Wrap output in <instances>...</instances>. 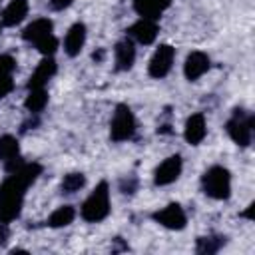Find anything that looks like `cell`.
<instances>
[{
    "label": "cell",
    "mask_w": 255,
    "mask_h": 255,
    "mask_svg": "<svg viewBox=\"0 0 255 255\" xmlns=\"http://www.w3.org/2000/svg\"><path fill=\"white\" fill-rule=\"evenodd\" d=\"M42 173L40 163H22L8 179L0 185V223L14 221L22 211V201L26 189Z\"/></svg>",
    "instance_id": "6da1fadb"
},
{
    "label": "cell",
    "mask_w": 255,
    "mask_h": 255,
    "mask_svg": "<svg viewBox=\"0 0 255 255\" xmlns=\"http://www.w3.org/2000/svg\"><path fill=\"white\" fill-rule=\"evenodd\" d=\"M80 213L90 223H98V221L108 217V213H110V187L106 181H100L96 185V189L82 203Z\"/></svg>",
    "instance_id": "7a4b0ae2"
},
{
    "label": "cell",
    "mask_w": 255,
    "mask_h": 255,
    "mask_svg": "<svg viewBox=\"0 0 255 255\" xmlns=\"http://www.w3.org/2000/svg\"><path fill=\"white\" fill-rule=\"evenodd\" d=\"M201 187L205 195L213 199H227L231 195V173L223 165H211L203 177H201Z\"/></svg>",
    "instance_id": "3957f363"
},
{
    "label": "cell",
    "mask_w": 255,
    "mask_h": 255,
    "mask_svg": "<svg viewBox=\"0 0 255 255\" xmlns=\"http://www.w3.org/2000/svg\"><path fill=\"white\" fill-rule=\"evenodd\" d=\"M135 131V118L131 114V110L124 104H120L114 112L112 118V126H110V137L114 141H126L133 135Z\"/></svg>",
    "instance_id": "277c9868"
},
{
    "label": "cell",
    "mask_w": 255,
    "mask_h": 255,
    "mask_svg": "<svg viewBox=\"0 0 255 255\" xmlns=\"http://www.w3.org/2000/svg\"><path fill=\"white\" fill-rule=\"evenodd\" d=\"M229 137L241 145V147H247L251 143V131H253V116L249 114H243V110H235L233 118L227 122L225 126Z\"/></svg>",
    "instance_id": "5b68a950"
},
{
    "label": "cell",
    "mask_w": 255,
    "mask_h": 255,
    "mask_svg": "<svg viewBox=\"0 0 255 255\" xmlns=\"http://www.w3.org/2000/svg\"><path fill=\"white\" fill-rule=\"evenodd\" d=\"M173 58H175V48L169 46V44H159V48L153 52L151 60H149V66H147V72L151 78H165L171 70V64H173Z\"/></svg>",
    "instance_id": "8992f818"
},
{
    "label": "cell",
    "mask_w": 255,
    "mask_h": 255,
    "mask_svg": "<svg viewBox=\"0 0 255 255\" xmlns=\"http://www.w3.org/2000/svg\"><path fill=\"white\" fill-rule=\"evenodd\" d=\"M153 221H157L159 225H163L167 229H183L187 223V217L179 203H169L163 209L153 213Z\"/></svg>",
    "instance_id": "52a82bcc"
},
{
    "label": "cell",
    "mask_w": 255,
    "mask_h": 255,
    "mask_svg": "<svg viewBox=\"0 0 255 255\" xmlns=\"http://www.w3.org/2000/svg\"><path fill=\"white\" fill-rule=\"evenodd\" d=\"M181 169H183V161H181L179 155H171V157L163 159L157 165L155 173H153L155 185H169V183H173L181 175Z\"/></svg>",
    "instance_id": "ba28073f"
},
{
    "label": "cell",
    "mask_w": 255,
    "mask_h": 255,
    "mask_svg": "<svg viewBox=\"0 0 255 255\" xmlns=\"http://www.w3.org/2000/svg\"><path fill=\"white\" fill-rule=\"evenodd\" d=\"M157 32H159V28H157L155 20H149V18H139V20L128 30V34H129L135 42H139V44H143V46L153 44L155 38H157Z\"/></svg>",
    "instance_id": "9c48e42d"
},
{
    "label": "cell",
    "mask_w": 255,
    "mask_h": 255,
    "mask_svg": "<svg viewBox=\"0 0 255 255\" xmlns=\"http://www.w3.org/2000/svg\"><path fill=\"white\" fill-rule=\"evenodd\" d=\"M209 56L207 54H203V52H199V50H195V52H191L187 58H185V64H183V74H185V78L189 80V82H195V80H199L207 70H209Z\"/></svg>",
    "instance_id": "30bf717a"
},
{
    "label": "cell",
    "mask_w": 255,
    "mask_h": 255,
    "mask_svg": "<svg viewBox=\"0 0 255 255\" xmlns=\"http://www.w3.org/2000/svg\"><path fill=\"white\" fill-rule=\"evenodd\" d=\"M205 133H207V124H205L203 114H191L185 122V129H183L185 141L191 145H199L203 141Z\"/></svg>",
    "instance_id": "8fae6325"
},
{
    "label": "cell",
    "mask_w": 255,
    "mask_h": 255,
    "mask_svg": "<svg viewBox=\"0 0 255 255\" xmlns=\"http://www.w3.org/2000/svg\"><path fill=\"white\" fill-rule=\"evenodd\" d=\"M56 70H58V66H56V62L52 60V56H46V58L36 66L34 74L30 76V80H28V90L44 88L46 82L56 74Z\"/></svg>",
    "instance_id": "7c38bea8"
},
{
    "label": "cell",
    "mask_w": 255,
    "mask_h": 255,
    "mask_svg": "<svg viewBox=\"0 0 255 255\" xmlns=\"http://www.w3.org/2000/svg\"><path fill=\"white\" fill-rule=\"evenodd\" d=\"M84 44H86V26H84L82 22H76V24L68 30V34H66V38H64V50H66L68 56L74 58V56H78V54L82 52Z\"/></svg>",
    "instance_id": "4fadbf2b"
},
{
    "label": "cell",
    "mask_w": 255,
    "mask_h": 255,
    "mask_svg": "<svg viewBox=\"0 0 255 255\" xmlns=\"http://www.w3.org/2000/svg\"><path fill=\"white\" fill-rule=\"evenodd\" d=\"M114 54H116V68L118 70H129L135 62V46L129 38L120 40L114 48Z\"/></svg>",
    "instance_id": "5bb4252c"
},
{
    "label": "cell",
    "mask_w": 255,
    "mask_h": 255,
    "mask_svg": "<svg viewBox=\"0 0 255 255\" xmlns=\"http://www.w3.org/2000/svg\"><path fill=\"white\" fill-rule=\"evenodd\" d=\"M171 0H133V8L141 18L157 20L163 10H167Z\"/></svg>",
    "instance_id": "9a60e30c"
},
{
    "label": "cell",
    "mask_w": 255,
    "mask_h": 255,
    "mask_svg": "<svg viewBox=\"0 0 255 255\" xmlns=\"http://www.w3.org/2000/svg\"><path fill=\"white\" fill-rule=\"evenodd\" d=\"M26 14H28V0H12L2 12V24L16 26L26 18Z\"/></svg>",
    "instance_id": "2e32d148"
},
{
    "label": "cell",
    "mask_w": 255,
    "mask_h": 255,
    "mask_svg": "<svg viewBox=\"0 0 255 255\" xmlns=\"http://www.w3.org/2000/svg\"><path fill=\"white\" fill-rule=\"evenodd\" d=\"M52 28H54V24H52V20H48V18L32 20V22L24 28L22 38H24V40H28V42H34V44H36L40 38H44V36L52 34Z\"/></svg>",
    "instance_id": "e0dca14e"
},
{
    "label": "cell",
    "mask_w": 255,
    "mask_h": 255,
    "mask_svg": "<svg viewBox=\"0 0 255 255\" xmlns=\"http://www.w3.org/2000/svg\"><path fill=\"white\" fill-rule=\"evenodd\" d=\"M46 104H48V94H46L44 88L30 90V94H28V98H26V102H24L26 110L32 112V114H40V112L46 108Z\"/></svg>",
    "instance_id": "ac0fdd59"
},
{
    "label": "cell",
    "mask_w": 255,
    "mask_h": 255,
    "mask_svg": "<svg viewBox=\"0 0 255 255\" xmlns=\"http://www.w3.org/2000/svg\"><path fill=\"white\" fill-rule=\"evenodd\" d=\"M74 217H76V209L72 205H62L50 215L48 225L50 227H66V225H70L74 221Z\"/></svg>",
    "instance_id": "d6986e66"
},
{
    "label": "cell",
    "mask_w": 255,
    "mask_h": 255,
    "mask_svg": "<svg viewBox=\"0 0 255 255\" xmlns=\"http://www.w3.org/2000/svg\"><path fill=\"white\" fill-rule=\"evenodd\" d=\"M20 155V145H18V139L14 135H2L0 137V159L2 161H8L12 157H18Z\"/></svg>",
    "instance_id": "ffe728a7"
},
{
    "label": "cell",
    "mask_w": 255,
    "mask_h": 255,
    "mask_svg": "<svg viewBox=\"0 0 255 255\" xmlns=\"http://www.w3.org/2000/svg\"><path fill=\"white\" fill-rule=\"evenodd\" d=\"M84 185H86V175L84 173H78V171L76 173H68L62 179V191L64 193H76Z\"/></svg>",
    "instance_id": "44dd1931"
},
{
    "label": "cell",
    "mask_w": 255,
    "mask_h": 255,
    "mask_svg": "<svg viewBox=\"0 0 255 255\" xmlns=\"http://www.w3.org/2000/svg\"><path fill=\"white\" fill-rule=\"evenodd\" d=\"M36 48H38L40 54L52 56V54L58 50V38H56L54 34H48V36H44V38H40V40L36 42Z\"/></svg>",
    "instance_id": "7402d4cb"
},
{
    "label": "cell",
    "mask_w": 255,
    "mask_h": 255,
    "mask_svg": "<svg viewBox=\"0 0 255 255\" xmlns=\"http://www.w3.org/2000/svg\"><path fill=\"white\" fill-rule=\"evenodd\" d=\"M223 245V239L221 237H201L197 241V251L199 253H215L219 247Z\"/></svg>",
    "instance_id": "603a6c76"
},
{
    "label": "cell",
    "mask_w": 255,
    "mask_h": 255,
    "mask_svg": "<svg viewBox=\"0 0 255 255\" xmlns=\"http://www.w3.org/2000/svg\"><path fill=\"white\" fill-rule=\"evenodd\" d=\"M16 68V60L10 54H0V76H10Z\"/></svg>",
    "instance_id": "cb8c5ba5"
},
{
    "label": "cell",
    "mask_w": 255,
    "mask_h": 255,
    "mask_svg": "<svg viewBox=\"0 0 255 255\" xmlns=\"http://www.w3.org/2000/svg\"><path fill=\"white\" fill-rule=\"evenodd\" d=\"M14 90L12 76H0V98H6Z\"/></svg>",
    "instance_id": "d4e9b609"
},
{
    "label": "cell",
    "mask_w": 255,
    "mask_h": 255,
    "mask_svg": "<svg viewBox=\"0 0 255 255\" xmlns=\"http://www.w3.org/2000/svg\"><path fill=\"white\" fill-rule=\"evenodd\" d=\"M72 4V0H50V8L52 10H64Z\"/></svg>",
    "instance_id": "484cf974"
},
{
    "label": "cell",
    "mask_w": 255,
    "mask_h": 255,
    "mask_svg": "<svg viewBox=\"0 0 255 255\" xmlns=\"http://www.w3.org/2000/svg\"><path fill=\"white\" fill-rule=\"evenodd\" d=\"M8 237H10L8 225H6V223H0V245H4V243L8 241Z\"/></svg>",
    "instance_id": "4316f807"
},
{
    "label": "cell",
    "mask_w": 255,
    "mask_h": 255,
    "mask_svg": "<svg viewBox=\"0 0 255 255\" xmlns=\"http://www.w3.org/2000/svg\"><path fill=\"white\" fill-rule=\"evenodd\" d=\"M0 32H2V24H0Z\"/></svg>",
    "instance_id": "83f0119b"
}]
</instances>
